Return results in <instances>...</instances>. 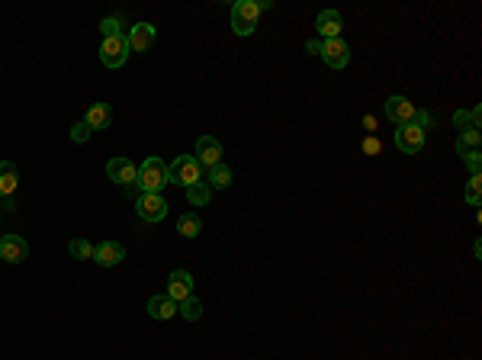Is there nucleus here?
I'll use <instances>...</instances> for the list:
<instances>
[{"mask_svg": "<svg viewBox=\"0 0 482 360\" xmlns=\"http://www.w3.org/2000/svg\"><path fill=\"white\" fill-rule=\"evenodd\" d=\"M167 186V164L161 158H145L139 164V180L132 190L135 193H161Z\"/></svg>", "mask_w": 482, "mask_h": 360, "instance_id": "f257e3e1", "label": "nucleus"}, {"mask_svg": "<svg viewBox=\"0 0 482 360\" xmlns=\"http://www.w3.org/2000/svg\"><path fill=\"white\" fill-rule=\"evenodd\" d=\"M199 180H203V164L193 154H180V158H174V164H167V184H177L186 190Z\"/></svg>", "mask_w": 482, "mask_h": 360, "instance_id": "f03ea898", "label": "nucleus"}, {"mask_svg": "<svg viewBox=\"0 0 482 360\" xmlns=\"http://www.w3.org/2000/svg\"><path fill=\"white\" fill-rule=\"evenodd\" d=\"M318 55L325 58L328 68L341 71L351 61V45H347L344 39H318Z\"/></svg>", "mask_w": 482, "mask_h": 360, "instance_id": "7ed1b4c3", "label": "nucleus"}, {"mask_svg": "<svg viewBox=\"0 0 482 360\" xmlns=\"http://www.w3.org/2000/svg\"><path fill=\"white\" fill-rule=\"evenodd\" d=\"M135 212L145 222H161L167 216V199L161 193H135Z\"/></svg>", "mask_w": 482, "mask_h": 360, "instance_id": "20e7f679", "label": "nucleus"}, {"mask_svg": "<svg viewBox=\"0 0 482 360\" xmlns=\"http://www.w3.org/2000/svg\"><path fill=\"white\" fill-rule=\"evenodd\" d=\"M129 39L126 36H113V39H103L100 45V61L106 64V68H122L129 58Z\"/></svg>", "mask_w": 482, "mask_h": 360, "instance_id": "39448f33", "label": "nucleus"}, {"mask_svg": "<svg viewBox=\"0 0 482 360\" xmlns=\"http://www.w3.org/2000/svg\"><path fill=\"white\" fill-rule=\"evenodd\" d=\"M106 177L113 180V184H119V186H135V180H139V167H135L129 158H109L106 161Z\"/></svg>", "mask_w": 482, "mask_h": 360, "instance_id": "423d86ee", "label": "nucleus"}, {"mask_svg": "<svg viewBox=\"0 0 482 360\" xmlns=\"http://www.w3.org/2000/svg\"><path fill=\"white\" fill-rule=\"evenodd\" d=\"M193 158H196L203 167L222 164V141H219L216 135H199L196 139V154H193Z\"/></svg>", "mask_w": 482, "mask_h": 360, "instance_id": "0eeeda50", "label": "nucleus"}, {"mask_svg": "<svg viewBox=\"0 0 482 360\" xmlns=\"http://www.w3.org/2000/svg\"><path fill=\"white\" fill-rule=\"evenodd\" d=\"M270 0H238L235 6H231V23H251V26H257V19H261V13L263 10H270Z\"/></svg>", "mask_w": 482, "mask_h": 360, "instance_id": "6e6552de", "label": "nucleus"}, {"mask_svg": "<svg viewBox=\"0 0 482 360\" xmlns=\"http://www.w3.org/2000/svg\"><path fill=\"white\" fill-rule=\"evenodd\" d=\"M167 296H171L174 302H184L193 296V274L190 270H171V276H167Z\"/></svg>", "mask_w": 482, "mask_h": 360, "instance_id": "1a4fd4ad", "label": "nucleus"}, {"mask_svg": "<svg viewBox=\"0 0 482 360\" xmlns=\"http://www.w3.org/2000/svg\"><path fill=\"white\" fill-rule=\"evenodd\" d=\"M396 148L402 154H415V151H421L424 148V129H418V126H398L396 129Z\"/></svg>", "mask_w": 482, "mask_h": 360, "instance_id": "9d476101", "label": "nucleus"}, {"mask_svg": "<svg viewBox=\"0 0 482 360\" xmlns=\"http://www.w3.org/2000/svg\"><path fill=\"white\" fill-rule=\"evenodd\" d=\"M415 109L418 106L408 100V96H389V100H386V119H392L396 126H408Z\"/></svg>", "mask_w": 482, "mask_h": 360, "instance_id": "9b49d317", "label": "nucleus"}, {"mask_svg": "<svg viewBox=\"0 0 482 360\" xmlns=\"http://www.w3.org/2000/svg\"><path fill=\"white\" fill-rule=\"evenodd\" d=\"M126 39H129V49L132 51H148L154 45V39H158V29H154L151 23H135Z\"/></svg>", "mask_w": 482, "mask_h": 360, "instance_id": "f8f14e48", "label": "nucleus"}, {"mask_svg": "<svg viewBox=\"0 0 482 360\" xmlns=\"http://www.w3.org/2000/svg\"><path fill=\"white\" fill-rule=\"evenodd\" d=\"M0 257H4L6 264H19V261L29 257V244H26L19 235H4L0 238Z\"/></svg>", "mask_w": 482, "mask_h": 360, "instance_id": "ddd939ff", "label": "nucleus"}, {"mask_svg": "<svg viewBox=\"0 0 482 360\" xmlns=\"http://www.w3.org/2000/svg\"><path fill=\"white\" fill-rule=\"evenodd\" d=\"M94 261L100 267H116V264L126 261V248L119 241H103V244H94Z\"/></svg>", "mask_w": 482, "mask_h": 360, "instance_id": "4468645a", "label": "nucleus"}, {"mask_svg": "<svg viewBox=\"0 0 482 360\" xmlns=\"http://www.w3.org/2000/svg\"><path fill=\"white\" fill-rule=\"evenodd\" d=\"M315 29H318L321 39H341V29H344V19H341L338 10H321L318 19H315Z\"/></svg>", "mask_w": 482, "mask_h": 360, "instance_id": "2eb2a0df", "label": "nucleus"}, {"mask_svg": "<svg viewBox=\"0 0 482 360\" xmlns=\"http://www.w3.org/2000/svg\"><path fill=\"white\" fill-rule=\"evenodd\" d=\"M145 309H148V315H151V319H158V321H167V319H174V315H177V302H174L167 293H154L151 299H148Z\"/></svg>", "mask_w": 482, "mask_h": 360, "instance_id": "dca6fc26", "label": "nucleus"}, {"mask_svg": "<svg viewBox=\"0 0 482 360\" xmlns=\"http://www.w3.org/2000/svg\"><path fill=\"white\" fill-rule=\"evenodd\" d=\"M84 122L90 126V132H100V129H106L113 122V106L109 103H94L87 109V116H84Z\"/></svg>", "mask_w": 482, "mask_h": 360, "instance_id": "f3484780", "label": "nucleus"}, {"mask_svg": "<svg viewBox=\"0 0 482 360\" xmlns=\"http://www.w3.org/2000/svg\"><path fill=\"white\" fill-rule=\"evenodd\" d=\"M19 186V174H16V164L10 161H0V199H10Z\"/></svg>", "mask_w": 482, "mask_h": 360, "instance_id": "a211bd4d", "label": "nucleus"}, {"mask_svg": "<svg viewBox=\"0 0 482 360\" xmlns=\"http://www.w3.org/2000/svg\"><path fill=\"white\" fill-rule=\"evenodd\" d=\"M482 145V132L479 129H466V132H460V139H456V154H469V151H479Z\"/></svg>", "mask_w": 482, "mask_h": 360, "instance_id": "6ab92c4d", "label": "nucleus"}, {"mask_svg": "<svg viewBox=\"0 0 482 360\" xmlns=\"http://www.w3.org/2000/svg\"><path fill=\"white\" fill-rule=\"evenodd\" d=\"M479 116H482L479 106H473V109H456V113H453V126L460 129V132H466V129H479Z\"/></svg>", "mask_w": 482, "mask_h": 360, "instance_id": "aec40b11", "label": "nucleus"}, {"mask_svg": "<svg viewBox=\"0 0 482 360\" xmlns=\"http://www.w3.org/2000/svg\"><path fill=\"white\" fill-rule=\"evenodd\" d=\"M209 199H212V186L206 184V180L186 186V203H190V206H209Z\"/></svg>", "mask_w": 482, "mask_h": 360, "instance_id": "412c9836", "label": "nucleus"}, {"mask_svg": "<svg viewBox=\"0 0 482 360\" xmlns=\"http://www.w3.org/2000/svg\"><path fill=\"white\" fill-rule=\"evenodd\" d=\"M177 231L184 238H196L199 231H203V219H199L196 212H184V216L177 219Z\"/></svg>", "mask_w": 482, "mask_h": 360, "instance_id": "4be33fe9", "label": "nucleus"}, {"mask_svg": "<svg viewBox=\"0 0 482 360\" xmlns=\"http://www.w3.org/2000/svg\"><path fill=\"white\" fill-rule=\"evenodd\" d=\"M206 184H209L212 190H229V186H231V167L229 164L209 167V180H206Z\"/></svg>", "mask_w": 482, "mask_h": 360, "instance_id": "5701e85b", "label": "nucleus"}, {"mask_svg": "<svg viewBox=\"0 0 482 360\" xmlns=\"http://www.w3.org/2000/svg\"><path fill=\"white\" fill-rule=\"evenodd\" d=\"M71 257H77V261H94V244L87 241V238H74V241L68 244Z\"/></svg>", "mask_w": 482, "mask_h": 360, "instance_id": "b1692460", "label": "nucleus"}, {"mask_svg": "<svg viewBox=\"0 0 482 360\" xmlns=\"http://www.w3.org/2000/svg\"><path fill=\"white\" fill-rule=\"evenodd\" d=\"M177 312L184 315L186 321H196L199 315H203V302H199L196 296H190V299H184V302H180V306H177Z\"/></svg>", "mask_w": 482, "mask_h": 360, "instance_id": "393cba45", "label": "nucleus"}, {"mask_svg": "<svg viewBox=\"0 0 482 360\" xmlns=\"http://www.w3.org/2000/svg\"><path fill=\"white\" fill-rule=\"evenodd\" d=\"M479 199H482V177H479V174H473V177H469V184H466V203L469 206H479Z\"/></svg>", "mask_w": 482, "mask_h": 360, "instance_id": "a878e982", "label": "nucleus"}, {"mask_svg": "<svg viewBox=\"0 0 482 360\" xmlns=\"http://www.w3.org/2000/svg\"><path fill=\"white\" fill-rule=\"evenodd\" d=\"M100 32H103V39H113V36H126L122 32V19L119 16H106L100 23Z\"/></svg>", "mask_w": 482, "mask_h": 360, "instance_id": "bb28decb", "label": "nucleus"}, {"mask_svg": "<svg viewBox=\"0 0 482 360\" xmlns=\"http://www.w3.org/2000/svg\"><path fill=\"white\" fill-rule=\"evenodd\" d=\"M90 135H94V132H90V126H87V122H84V119L71 126V141H77V145H84V141H87Z\"/></svg>", "mask_w": 482, "mask_h": 360, "instance_id": "cd10ccee", "label": "nucleus"}, {"mask_svg": "<svg viewBox=\"0 0 482 360\" xmlns=\"http://www.w3.org/2000/svg\"><path fill=\"white\" fill-rule=\"evenodd\" d=\"M463 161H466V167L473 174H479V167H482V158H479V151H469V154H463Z\"/></svg>", "mask_w": 482, "mask_h": 360, "instance_id": "c85d7f7f", "label": "nucleus"}, {"mask_svg": "<svg viewBox=\"0 0 482 360\" xmlns=\"http://www.w3.org/2000/svg\"><path fill=\"white\" fill-rule=\"evenodd\" d=\"M379 148H383V145H379V139H376V135L363 139V154H370V158H373V154H379Z\"/></svg>", "mask_w": 482, "mask_h": 360, "instance_id": "c756f323", "label": "nucleus"}, {"mask_svg": "<svg viewBox=\"0 0 482 360\" xmlns=\"http://www.w3.org/2000/svg\"><path fill=\"white\" fill-rule=\"evenodd\" d=\"M231 32H235V36H251V32H254V26H251V23H231Z\"/></svg>", "mask_w": 482, "mask_h": 360, "instance_id": "7c9ffc66", "label": "nucleus"}, {"mask_svg": "<svg viewBox=\"0 0 482 360\" xmlns=\"http://www.w3.org/2000/svg\"><path fill=\"white\" fill-rule=\"evenodd\" d=\"M376 126H379V119L366 113V116H363V129H366V132H376Z\"/></svg>", "mask_w": 482, "mask_h": 360, "instance_id": "2f4dec72", "label": "nucleus"}, {"mask_svg": "<svg viewBox=\"0 0 482 360\" xmlns=\"http://www.w3.org/2000/svg\"><path fill=\"white\" fill-rule=\"evenodd\" d=\"M306 51H308V55H318V39H312V42H306Z\"/></svg>", "mask_w": 482, "mask_h": 360, "instance_id": "473e14b6", "label": "nucleus"}]
</instances>
